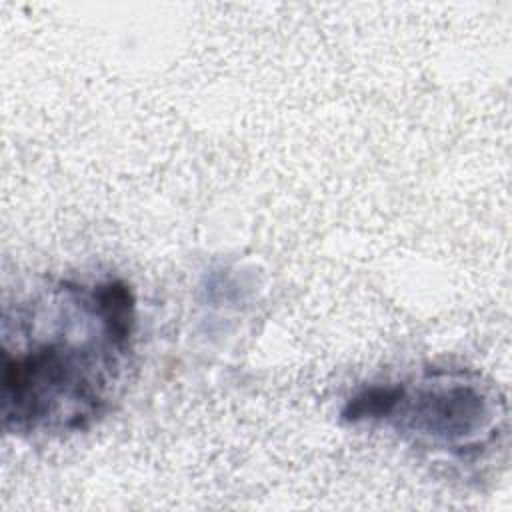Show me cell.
<instances>
[{
    "mask_svg": "<svg viewBox=\"0 0 512 512\" xmlns=\"http://www.w3.org/2000/svg\"><path fill=\"white\" fill-rule=\"evenodd\" d=\"M138 302L122 278H48L2 310V426L22 438L90 430L122 396Z\"/></svg>",
    "mask_w": 512,
    "mask_h": 512,
    "instance_id": "obj_1",
    "label": "cell"
},
{
    "mask_svg": "<svg viewBox=\"0 0 512 512\" xmlns=\"http://www.w3.org/2000/svg\"><path fill=\"white\" fill-rule=\"evenodd\" d=\"M340 418L352 426H384L412 448L460 464L484 462L508 436L506 398L468 368L430 366L364 384L346 398Z\"/></svg>",
    "mask_w": 512,
    "mask_h": 512,
    "instance_id": "obj_2",
    "label": "cell"
}]
</instances>
